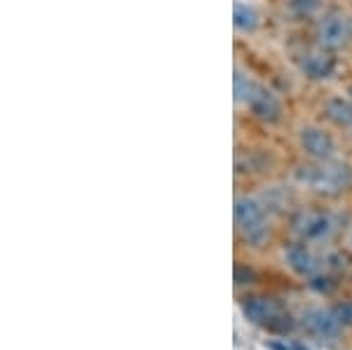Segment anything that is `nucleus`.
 Wrapping results in <instances>:
<instances>
[{
    "label": "nucleus",
    "mask_w": 352,
    "mask_h": 350,
    "mask_svg": "<svg viewBox=\"0 0 352 350\" xmlns=\"http://www.w3.org/2000/svg\"><path fill=\"white\" fill-rule=\"evenodd\" d=\"M298 182L320 195H340L352 186V169L336 160H317L298 169Z\"/></svg>",
    "instance_id": "obj_1"
},
{
    "label": "nucleus",
    "mask_w": 352,
    "mask_h": 350,
    "mask_svg": "<svg viewBox=\"0 0 352 350\" xmlns=\"http://www.w3.org/2000/svg\"><path fill=\"white\" fill-rule=\"evenodd\" d=\"M235 223L242 238L254 245H261L268 235V214L265 205L256 197L237 195L235 197Z\"/></svg>",
    "instance_id": "obj_2"
},
{
    "label": "nucleus",
    "mask_w": 352,
    "mask_h": 350,
    "mask_svg": "<svg viewBox=\"0 0 352 350\" xmlns=\"http://www.w3.org/2000/svg\"><path fill=\"white\" fill-rule=\"evenodd\" d=\"M292 228L298 242L317 245V242H327L333 238V233L338 230V219L329 212H298L292 221Z\"/></svg>",
    "instance_id": "obj_3"
},
{
    "label": "nucleus",
    "mask_w": 352,
    "mask_h": 350,
    "mask_svg": "<svg viewBox=\"0 0 352 350\" xmlns=\"http://www.w3.org/2000/svg\"><path fill=\"white\" fill-rule=\"evenodd\" d=\"M315 38H317V47L336 52L345 43H350V21L340 12H327L317 21Z\"/></svg>",
    "instance_id": "obj_4"
},
{
    "label": "nucleus",
    "mask_w": 352,
    "mask_h": 350,
    "mask_svg": "<svg viewBox=\"0 0 352 350\" xmlns=\"http://www.w3.org/2000/svg\"><path fill=\"white\" fill-rule=\"evenodd\" d=\"M242 313L247 320H252L254 325H263V327H277L285 318V310L280 308V303L272 301L265 296H249L242 301Z\"/></svg>",
    "instance_id": "obj_5"
},
{
    "label": "nucleus",
    "mask_w": 352,
    "mask_h": 350,
    "mask_svg": "<svg viewBox=\"0 0 352 350\" xmlns=\"http://www.w3.org/2000/svg\"><path fill=\"white\" fill-rule=\"evenodd\" d=\"M298 71L308 80H329L336 71V59L324 47L308 50V52L298 56Z\"/></svg>",
    "instance_id": "obj_6"
},
{
    "label": "nucleus",
    "mask_w": 352,
    "mask_h": 350,
    "mask_svg": "<svg viewBox=\"0 0 352 350\" xmlns=\"http://www.w3.org/2000/svg\"><path fill=\"white\" fill-rule=\"evenodd\" d=\"M244 106L252 111V116H256L258 120H263V122H277L282 118V101L277 99V94L272 92V89L263 87V85H258V83Z\"/></svg>",
    "instance_id": "obj_7"
},
{
    "label": "nucleus",
    "mask_w": 352,
    "mask_h": 350,
    "mask_svg": "<svg viewBox=\"0 0 352 350\" xmlns=\"http://www.w3.org/2000/svg\"><path fill=\"white\" fill-rule=\"evenodd\" d=\"M298 141L305 155H310L312 160H331L333 151H336V141L322 127H303Z\"/></svg>",
    "instance_id": "obj_8"
},
{
    "label": "nucleus",
    "mask_w": 352,
    "mask_h": 350,
    "mask_svg": "<svg viewBox=\"0 0 352 350\" xmlns=\"http://www.w3.org/2000/svg\"><path fill=\"white\" fill-rule=\"evenodd\" d=\"M303 327L312 336L333 338L343 329V322L338 320L333 308H310L308 313H303Z\"/></svg>",
    "instance_id": "obj_9"
},
{
    "label": "nucleus",
    "mask_w": 352,
    "mask_h": 350,
    "mask_svg": "<svg viewBox=\"0 0 352 350\" xmlns=\"http://www.w3.org/2000/svg\"><path fill=\"white\" fill-rule=\"evenodd\" d=\"M285 259L289 263V268L294 273L303 275V278H315L320 273V261L317 256L310 252V247L305 242H296V245H289L285 250Z\"/></svg>",
    "instance_id": "obj_10"
},
{
    "label": "nucleus",
    "mask_w": 352,
    "mask_h": 350,
    "mask_svg": "<svg viewBox=\"0 0 352 350\" xmlns=\"http://www.w3.org/2000/svg\"><path fill=\"white\" fill-rule=\"evenodd\" d=\"M327 118L338 127H352V97H331L324 106Z\"/></svg>",
    "instance_id": "obj_11"
},
{
    "label": "nucleus",
    "mask_w": 352,
    "mask_h": 350,
    "mask_svg": "<svg viewBox=\"0 0 352 350\" xmlns=\"http://www.w3.org/2000/svg\"><path fill=\"white\" fill-rule=\"evenodd\" d=\"M232 24H235L237 31H244V33L254 31V28L258 26V12L252 5L237 0V3L232 5Z\"/></svg>",
    "instance_id": "obj_12"
},
{
    "label": "nucleus",
    "mask_w": 352,
    "mask_h": 350,
    "mask_svg": "<svg viewBox=\"0 0 352 350\" xmlns=\"http://www.w3.org/2000/svg\"><path fill=\"white\" fill-rule=\"evenodd\" d=\"M322 8V0H287V10L294 19H310Z\"/></svg>",
    "instance_id": "obj_13"
},
{
    "label": "nucleus",
    "mask_w": 352,
    "mask_h": 350,
    "mask_svg": "<svg viewBox=\"0 0 352 350\" xmlns=\"http://www.w3.org/2000/svg\"><path fill=\"white\" fill-rule=\"evenodd\" d=\"M254 87H256V80H252V78L247 76V73H242L240 69L235 71V101L237 104H247V99L252 97Z\"/></svg>",
    "instance_id": "obj_14"
},
{
    "label": "nucleus",
    "mask_w": 352,
    "mask_h": 350,
    "mask_svg": "<svg viewBox=\"0 0 352 350\" xmlns=\"http://www.w3.org/2000/svg\"><path fill=\"white\" fill-rule=\"evenodd\" d=\"M336 310V315H338V320L345 325H352V303H340V306L333 308Z\"/></svg>",
    "instance_id": "obj_15"
},
{
    "label": "nucleus",
    "mask_w": 352,
    "mask_h": 350,
    "mask_svg": "<svg viewBox=\"0 0 352 350\" xmlns=\"http://www.w3.org/2000/svg\"><path fill=\"white\" fill-rule=\"evenodd\" d=\"M350 43H352V21H350Z\"/></svg>",
    "instance_id": "obj_16"
},
{
    "label": "nucleus",
    "mask_w": 352,
    "mask_h": 350,
    "mask_svg": "<svg viewBox=\"0 0 352 350\" xmlns=\"http://www.w3.org/2000/svg\"><path fill=\"white\" fill-rule=\"evenodd\" d=\"M350 94H352V89H350Z\"/></svg>",
    "instance_id": "obj_17"
}]
</instances>
